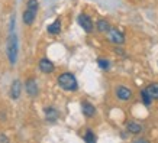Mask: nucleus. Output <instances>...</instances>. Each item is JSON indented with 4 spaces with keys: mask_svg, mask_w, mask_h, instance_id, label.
I'll return each mask as SVG.
<instances>
[{
    "mask_svg": "<svg viewBox=\"0 0 158 143\" xmlns=\"http://www.w3.org/2000/svg\"><path fill=\"white\" fill-rule=\"evenodd\" d=\"M57 82L58 85L65 91H77V88H78L77 78L71 72H62V74H60V77L57 78Z\"/></svg>",
    "mask_w": 158,
    "mask_h": 143,
    "instance_id": "1",
    "label": "nucleus"
},
{
    "mask_svg": "<svg viewBox=\"0 0 158 143\" xmlns=\"http://www.w3.org/2000/svg\"><path fill=\"white\" fill-rule=\"evenodd\" d=\"M36 13H38V0H28L26 3V10L23 12V23L31 26L34 23L35 18H36Z\"/></svg>",
    "mask_w": 158,
    "mask_h": 143,
    "instance_id": "2",
    "label": "nucleus"
},
{
    "mask_svg": "<svg viewBox=\"0 0 158 143\" xmlns=\"http://www.w3.org/2000/svg\"><path fill=\"white\" fill-rule=\"evenodd\" d=\"M7 57H9L10 64L15 65L16 58H18V38L15 35H10L9 41H7Z\"/></svg>",
    "mask_w": 158,
    "mask_h": 143,
    "instance_id": "3",
    "label": "nucleus"
},
{
    "mask_svg": "<svg viewBox=\"0 0 158 143\" xmlns=\"http://www.w3.org/2000/svg\"><path fill=\"white\" fill-rule=\"evenodd\" d=\"M77 20H78V25L83 28L84 32H87V34H91V32H93L94 25H93V20H91V18L89 14H86V13L78 14V19Z\"/></svg>",
    "mask_w": 158,
    "mask_h": 143,
    "instance_id": "4",
    "label": "nucleus"
},
{
    "mask_svg": "<svg viewBox=\"0 0 158 143\" xmlns=\"http://www.w3.org/2000/svg\"><path fill=\"white\" fill-rule=\"evenodd\" d=\"M107 41L115 43V45H122L125 42V35L116 28H110L107 32Z\"/></svg>",
    "mask_w": 158,
    "mask_h": 143,
    "instance_id": "5",
    "label": "nucleus"
},
{
    "mask_svg": "<svg viewBox=\"0 0 158 143\" xmlns=\"http://www.w3.org/2000/svg\"><path fill=\"white\" fill-rule=\"evenodd\" d=\"M115 94H116V97H118V100H120V101H129L131 98H132V91L123 85L118 87L115 91Z\"/></svg>",
    "mask_w": 158,
    "mask_h": 143,
    "instance_id": "6",
    "label": "nucleus"
},
{
    "mask_svg": "<svg viewBox=\"0 0 158 143\" xmlns=\"http://www.w3.org/2000/svg\"><path fill=\"white\" fill-rule=\"evenodd\" d=\"M38 67H39V70H41L44 74H51V72H54V70H55L54 64L49 61L48 58H42V59H39Z\"/></svg>",
    "mask_w": 158,
    "mask_h": 143,
    "instance_id": "7",
    "label": "nucleus"
},
{
    "mask_svg": "<svg viewBox=\"0 0 158 143\" xmlns=\"http://www.w3.org/2000/svg\"><path fill=\"white\" fill-rule=\"evenodd\" d=\"M25 90L28 93L31 97H35V95L38 94V84L35 81L34 78H29L28 81L25 82Z\"/></svg>",
    "mask_w": 158,
    "mask_h": 143,
    "instance_id": "8",
    "label": "nucleus"
},
{
    "mask_svg": "<svg viewBox=\"0 0 158 143\" xmlns=\"http://www.w3.org/2000/svg\"><path fill=\"white\" fill-rule=\"evenodd\" d=\"M81 111L83 114L86 116V117H93V116L96 114V109H94V105L89 103V101H83L81 103Z\"/></svg>",
    "mask_w": 158,
    "mask_h": 143,
    "instance_id": "9",
    "label": "nucleus"
},
{
    "mask_svg": "<svg viewBox=\"0 0 158 143\" xmlns=\"http://www.w3.org/2000/svg\"><path fill=\"white\" fill-rule=\"evenodd\" d=\"M20 95V81L16 80V81L12 82V87H10V97L13 100H18Z\"/></svg>",
    "mask_w": 158,
    "mask_h": 143,
    "instance_id": "10",
    "label": "nucleus"
},
{
    "mask_svg": "<svg viewBox=\"0 0 158 143\" xmlns=\"http://www.w3.org/2000/svg\"><path fill=\"white\" fill-rule=\"evenodd\" d=\"M47 30H48L49 35H58L60 32H61V20H60V19L54 20L51 25H48Z\"/></svg>",
    "mask_w": 158,
    "mask_h": 143,
    "instance_id": "11",
    "label": "nucleus"
},
{
    "mask_svg": "<svg viewBox=\"0 0 158 143\" xmlns=\"http://www.w3.org/2000/svg\"><path fill=\"white\" fill-rule=\"evenodd\" d=\"M126 130L131 134H141L142 133V126L139 123H135V121H129V123L126 124Z\"/></svg>",
    "mask_w": 158,
    "mask_h": 143,
    "instance_id": "12",
    "label": "nucleus"
},
{
    "mask_svg": "<svg viewBox=\"0 0 158 143\" xmlns=\"http://www.w3.org/2000/svg\"><path fill=\"white\" fill-rule=\"evenodd\" d=\"M96 29L97 32H102V34H107L110 29V23L106 19H99L96 23Z\"/></svg>",
    "mask_w": 158,
    "mask_h": 143,
    "instance_id": "13",
    "label": "nucleus"
},
{
    "mask_svg": "<svg viewBox=\"0 0 158 143\" xmlns=\"http://www.w3.org/2000/svg\"><path fill=\"white\" fill-rule=\"evenodd\" d=\"M45 116H47V120L49 121H55L58 119V111L54 107H47L45 109Z\"/></svg>",
    "mask_w": 158,
    "mask_h": 143,
    "instance_id": "14",
    "label": "nucleus"
},
{
    "mask_svg": "<svg viewBox=\"0 0 158 143\" xmlns=\"http://www.w3.org/2000/svg\"><path fill=\"white\" fill-rule=\"evenodd\" d=\"M147 91L148 94L152 97V100H158V82H152L147 87Z\"/></svg>",
    "mask_w": 158,
    "mask_h": 143,
    "instance_id": "15",
    "label": "nucleus"
},
{
    "mask_svg": "<svg viewBox=\"0 0 158 143\" xmlns=\"http://www.w3.org/2000/svg\"><path fill=\"white\" fill-rule=\"evenodd\" d=\"M141 100H142V103H144L145 105H149L151 103H152V97H151V95L148 94V91H147V88L141 91Z\"/></svg>",
    "mask_w": 158,
    "mask_h": 143,
    "instance_id": "16",
    "label": "nucleus"
},
{
    "mask_svg": "<svg viewBox=\"0 0 158 143\" xmlns=\"http://www.w3.org/2000/svg\"><path fill=\"white\" fill-rule=\"evenodd\" d=\"M83 139H84V142L86 143H94L96 142V136H94V132L93 130H86V134L83 136Z\"/></svg>",
    "mask_w": 158,
    "mask_h": 143,
    "instance_id": "17",
    "label": "nucleus"
},
{
    "mask_svg": "<svg viewBox=\"0 0 158 143\" xmlns=\"http://www.w3.org/2000/svg\"><path fill=\"white\" fill-rule=\"evenodd\" d=\"M97 65H99V67L102 68V70H109L110 68V61L109 59H105V58H99V59H97Z\"/></svg>",
    "mask_w": 158,
    "mask_h": 143,
    "instance_id": "18",
    "label": "nucleus"
},
{
    "mask_svg": "<svg viewBox=\"0 0 158 143\" xmlns=\"http://www.w3.org/2000/svg\"><path fill=\"white\" fill-rule=\"evenodd\" d=\"M115 52L116 54H122V55H123V49H120V48H115Z\"/></svg>",
    "mask_w": 158,
    "mask_h": 143,
    "instance_id": "19",
    "label": "nucleus"
},
{
    "mask_svg": "<svg viewBox=\"0 0 158 143\" xmlns=\"http://www.w3.org/2000/svg\"><path fill=\"white\" fill-rule=\"evenodd\" d=\"M0 142H7V137H6V136H2V134H0Z\"/></svg>",
    "mask_w": 158,
    "mask_h": 143,
    "instance_id": "20",
    "label": "nucleus"
}]
</instances>
